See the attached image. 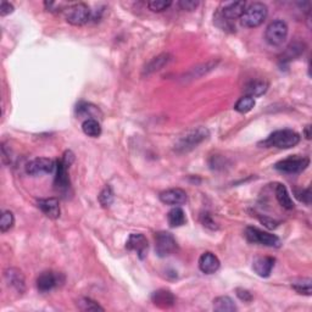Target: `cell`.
Returning <instances> with one entry per match:
<instances>
[{"instance_id":"obj_2","label":"cell","mask_w":312,"mask_h":312,"mask_svg":"<svg viewBox=\"0 0 312 312\" xmlns=\"http://www.w3.org/2000/svg\"><path fill=\"white\" fill-rule=\"evenodd\" d=\"M210 136L209 129L205 127H198L192 131H188L184 136H182L175 144V151L179 154L188 153L193 150L194 148L201 144L204 140H206Z\"/></svg>"},{"instance_id":"obj_13","label":"cell","mask_w":312,"mask_h":312,"mask_svg":"<svg viewBox=\"0 0 312 312\" xmlns=\"http://www.w3.org/2000/svg\"><path fill=\"white\" fill-rule=\"evenodd\" d=\"M5 279H7L8 284L13 286L16 291L20 294L24 293L26 290V280H25V275L18 268H8L5 271Z\"/></svg>"},{"instance_id":"obj_16","label":"cell","mask_w":312,"mask_h":312,"mask_svg":"<svg viewBox=\"0 0 312 312\" xmlns=\"http://www.w3.org/2000/svg\"><path fill=\"white\" fill-rule=\"evenodd\" d=\"M37 204L42 212L52 220H56V218L60 217V205H59V200L56 198L41 199Z\"/></svg>"},{"instance_id":"obj_24","label":"cell","mask_w":312,"mask_h":312,"mask_svg":"<svg viewBox=\"0 0 312 312\" xmlns=\"http://www.w3.org/2000/svg\"><path fill=\"white\" fill-rule=\"evenodd\" d=\"M213 308L218 312H234L237 306L229 296H218L213 300Z\"/></svg>"},{"instance_id":"obj_31","label":"cell","mask_w":312,"mask_h":312,"mask_svg":"<svg viewBox=\"0 0 312 312\" xmlns=\"http://www.w3.org/2000/svg\"><path fill=\"white\" fill-rule=\"evenodd\" d=\"M171 5H172L171 0H153V2L148 3L149 10L154 11V13H162V11L167 10Z\"/></svg>"},{"instance_id":"obj_21","label":"cell","mask_w":312,"mask_h":312,"mask_svg":"<svg viewBox=\"0 0 312 312\" xmlns=\"http://www.w3.org/2000/svg\"><path fill=\"white\" fill-rule=\"evenodd\" d=\"M275 198H277L278 202H279L280 206H283L286 210L294 209V202L293 199L289 195L288 189H286L285 185L283 184H277L275 185Z\"/></svg>"},{"instance_id":"obj_28","label":"cell","mask_w":312,"mask_h":312,"mask_svg":"<svg viewBox=\"0 0 312 312\" xmlns=\"http://www.w3.org/2000/svg\"><path fill=\"white\" fill-rule=\"evenodd\" d=\"M291 288L294 290H296L299 294H305L310 296L312 293V288H311V279H300L296 280V282L291 283Z\"/></svg>"},{"instance_id":"obj_35","label":"cell","mask_w":312,"mask_h":312,"mask_svg":"<svg viewBox=\"0 0 312 312\" xmlns=\"http://www.w3.org/2000/svg\"><path fill=\"white\" fill-rule=\"evenodd\" d=\"M178 5L182 10L193 11L199 7V2L198 0H181L178 3Z\"/></svg>"},{"instance_id":"obj_6","label":"cell","mask_w":312,"mask_h":312,"mask_svg":"<svg viewBox=\"0 0 312 312\" xmlns=\"http://www.w3.org/2000/svg\"><path fill=\"white\" fill-rule=\"evenodd\" d=\"M310 165V159L303 156H290L288 159L282 160L274 165V168L279 172L289 173V175H295V173L302 172Z\"/></svg>"},{"instance_id":"obj_37","label":"cell","mask_w":312,"mask_h":312,"mask_svg":"<svg viewBox=\"0 0 312 312\" xmlns=\"http://www.w3.org/2000/svg\"><path fill=\"white\" fill-rule=\"evenodd\" d=\"M44 5H46V8L48 9V11H52V13H56V11H60L64 7H66V4H65V3H61V4H59V3H53V2L44 3Z\"/></svg>"},{"instance_id":"obj_36","label":"cell","mask_w":312,"mask_h":312,"mask_svg":"<svg viewBox=\"0 0 312 312\" xmlns=\"http://www.w3.org/2000/svg\"><path fill=\"white\" fill-rule=\"evenodd\" d=\"M11 13H14L13 4H10V3L8 2H2V5H0V15L7 16Z\"/></svg>"},{"instance_id":"obj_42","label":"cell","mask_w":312,"mask_h":312,"mask_svg":"<svg viewBox=\"0 0 312 312\" xmlns=\"http://www.w3.org/2000/svg\"><path fill=\"white\" fill-rule=\"evenodd\" d=\"M310 128H311V126H306V129H305V134H306V138H307V139H310V138H311Z\"/></svg>"},{"instance_id":"obj_38","label":"cell","mask_w":312,"mask_h":312,"mask_svg":"<svg viewBox=\"0 0 312 312\" xmlns=\"http://www.w3.org/2000/svg\"><path fill=\"white\" fill-rule=\"evenodd\" d=\"M74 160H75L74 153H72L71 150H67V151H65V154H64L63 159H61V161L64 162L65 166L70 167V166L72 165V162H74Z\"/></svg>"},{"instance_id":"obj_34","label":"cell","mask_w":312,"mask_h":312,"mask_svg":"<svg viewBox=\"0 0 312 312\" xmlns=\"http://www.w3.org/2000/svg\"><path fill=\"white\" fill-rule=\"evenodd\" d=\"M295 195H296V198L299 199L301 202H305L306 205H310V202H311L310 188H306V189H302V190H296V192H295Z\"/></svg>"},{"instance_id":"obj_30","label":"cell","mask_w":312,"mask_h":312,"mask_svg":"<svg viewBox=\"0 0 312 312\" xmlns=\"http://www.w3.org/2000/svg\"><path fill=\"white\" fill-rule=\"evenodd\" d=\"M99 202L101 204V206L104 207H109L114 202V192H112L111 187L106 185L101 190V193L99 194Z\"/></svg>"},{"instance_id":"obj_11","label":"cell","mask_w":312,"mask_h":312,"mask_svg":"<svg viewBox=\"0 0 312 312\" xmlns=\"http://www.w3.org/2000/svg\"><path fill=\"white\" fill-rule=\"evenodd\" d=\"M126 249L131 250V251H136L139 258L143 260L148 254V239L143 234H140V233H132L128 237L127 241H126Z\"/></svg>"},{"instance_id":"obj_7","label":"cell","mask_w":312,"mask_h":312,"mask_svg":"<svg viewBox=\"0 0 312 312\" xmlns=\"http://www.w3.org/2000/svg\"><path fill=\"white\" fill-rule=\"evenodd\" d=\"M245 238L250 243L261 244V245L269 246V248H278L280 245V240L277 235L263 232L256 227H248L245 229Z\"/></svg>"},{"instance_id":"obj_3","label":"cell","mask_w":312,"mask_h":312,"mask_svg":"<svg viewBox=\"0 0 312 312\" xmlns=\"http://www.w3.org/2000/svg\"><path fill=\"white\" fill-rule=\"evenodd\" d=\"M268 14V9L263 3H254L246 8L241 15L240 22L244 27L255 28L263 24Z\"/></svg>"},{"instance_id":"obj_22","label":"cell","mask_w":312,"mask_h":312,"mask_svg":"<svg viewBox=\"0 0 312 312\" xmlns=\"http://www.w3.org/2000/svg\"><path fill=\"white\" fill-rule=\"evenodd\" d=\"M268 89V83L266 81H252L245 87V95L256 98L263 95Z\"/></svg>"},{"instance_id":"obj_41","label":"cell","mask_w":312,"mask_h":312,"mask_svg":"<svg viewBox=\"0 0 312 312\" xmlns=\"http://www.w3.org/2000/svg\"><path fill=\"white\" fill-rule=\"evenodd\" d=\"M260 221L262 222V223L265 224V226L268 229H273V228H275V227L278 226V222L277 221L272 220V218H268V217H261Z\"/></svg>"},{"instance_id":"obj_12","label":"cell","mask_w":312,"mask_h":312,"mask_svg":"<svg viewBox=\"0 0 312 312\" xmlns=\"http://www.w3.org/2000/svg\"><path fill=\"white\" fill-rule=\"evenodd\" d=\"M160 200H161L166 205H171V206H178V205H183L187 202V193L181 188H172V189H167L165 192L160 193Z\"/></svg>"},{"instance_id":"obj_5","label":"cell","mask_w":312,"mask_h":312,"mask_svg":"<svg viewBox=\"0 0 312 312\" xmlns=\"http://www.w3.org/2000/svg\"><path fill=\"white\" fill-rule=\"evenodd\" d=\"M288 37V26L282 20H275L266 28L265 39L272 47L282 46Z\"/></svg>"},{"instance_id":"obj_29","label":"cell","mask_w":312,"mask_h":312,"mask_svg":"<svg viewBox=\"0 0 312 312\" xmlns=\"http://www.w3.org/2000/svg\"><path fill=\"white\" fill-rule=\"evenodd\" d=\"M15 223V217H14V213L11 211H4L0 218V230L3 233L8 232L14 227Z\"/></svg>"},{"instance_id":"obj_8","label":"cell","mask_w":312,"mask_h":312,"mask_svg":"<svg viewBox=\"0 0 312 312\" xmlns=\"http://www.w3.org/2000/svg\"><path fill=\"white\" fill-rule=\"evenodd\" d=\"M177 250L175 237L168 232H159L155 234V251L157 256H170Z\"/></svg>"},{"instance_id":"obj_4","label":"cell","mask_w":312,"mask_h":312,"mask_svg":"<svg viewBox=\"0 0 312 312\" xmlns=\"http://www.w3.org/2000/svg\"><path fill=\"white\" fill-rule=\"evenodd\" d=\"M65 18L72 26H83L93 19V14L88 5L84 3H77L69 5V8L65 9Z\"/></svg>"},{"instance_id":"obj_1","label":"cell","mask_w":312,"mask_h":312,"mask_svg":"<svg viewBox=\"0 0 312 312\" xmlns=\"http://www.w3.org/2000/svg\"><path fill=\"white\" fill-rule=\"evenodd\" d=\"M300 136L291 129H279L272 134H269L260 145L265 148H278V149H289L299 144Z\"/></svg>"},{"instance_id":"obj_18","label":"cell","mask_w":312,"mask_h":312,"mask_svg":"<svg viewBox=\"0 0 312 312\" xmlns=\"http://www.w3.org/2000/svg\"><path fill=\"white\" fill-rule=\"evenodd\" d=\"M69 167L64 165L61 160L56 161V168H55V187L60 190H66L70 188V178H69Z\"/></svg>"},{"instance_id":"obj_33","label":"cell","mask_w":312,"mask_h":312,"mask_svg":"<svg viewBox=\"0 0 312 312\" xmlns=\"http://www.w3.org/2000/svg\"><path fill=\"white\" fill-rule=\"evenodd\" d=\"M302 52H303V49H302L301 44H296V43L291 44V46L288 47V49H286V52H285V55L288 56L285 60H291V59L299 56Z\"/></svg>"},{"instance_id":"obj_10","label":"cell","mask_w":312,"mask_h":312,"mask_svg":"<svg viewBox=\"0 0 312 312\" xmlns=\"http://www.w3.org/2000/svg\"><path fill=\"white\" fill-rule=\"evenodd\" d=\"M64 275L53 271H46L37 278V289L41 293H48L53 289L63 284Z\"/></svg>"},{"instance_id":"obj_9","label":"cell","mask_w":312,"mask_h":312,"mask_svg":"<svg viewBox=\"0 0 312 312\" xmlns=\"http://www.w3.org/2000/svg\"><path fill=\"white\" fill-rule=\"evenodd\" d=\"M56 162L48 157H36L26 165V172L30 176H42L54 172Z\"/></svg>"},{"instance_id":"obj_15","label":"cell","mask_w":312,"mask_h":312,"mask_svg":"<svg viewBox=\"0 0 312 312\" xmlns=\"http://www.w3.org/2000/svg\"><path fill=\"white\" fill-rule=\"evenodd\" d=\"M151 301L157 307L161 308H170L175 305L176 297L175 295L171 293L167 289H159L151 294Z\"/></svg>"},{"instance_id":"obj_17","label":"cell","mask_w":312,"mask_h":312,"mask_svg":"<svg viewBox=\"0 0 312 312\" xmlns=\"http://www.w3.org/2000/svg\"><path fill=\"white\" fill-rule=\"evenodd\" d=\"M274 258L271 256H263V257H256L252 262V269L256 272L257 275L262 278L269 277L272 269L274 266Z\"/></svg>"},{"instance_id":"obj_19","label":"cell","mask_w":312,"mask_h":312,"mask_svg":"<svg viewBox=\"0 0 312 312\" xmlns=\"http://www.w3.org/2000/svg\"><path fill=\"white\" fill-rule=\"evenodd\" d=\"M245 9H246L245 2L229 3V4H227L226 7H224V9L222 10V16H223V19H226L227 21H233V20L240 19Z\"/></svg>"},{"instance_id":"obj_26","label":"cell","mask_w":312,"mask_h":312,"mask_svg":"<svg viewBox=\"0 0 312 312\" xmlns=\"http://www.w3.org/2000/svg\"><path fill=\"white\" fill-rule=\"evenodd\" d=\"M255 106V99L248 95H244L240 99L237 101V104L234 105V110L240 112V114H248L249 111H251Z\"/></svg>"},{"instance_id":"obj_39","label":"cell","mask_w":312,"mask_h":312,"mask_svg":"<svg viewBox=\"0 0 312 312\" xmlns=\"http://www.w3.org/2000/svg\"><path fill=\"white\" fill-rule=\"evenodd\" d=\"M237 295L239 299L243 300V301H251V299H252L251 293L248 290H245V289H237Z\"/></svg>"},{"instance_id":"obj_23","label":"cell","mask_w":312,"mask_h":312,"mask_svg":"<svg viewBox=\"0 0 312 312\" xmlns=\"http://www.w3.org/2000/svg\"><path fill=\"white\" fill-rule=\"evenodd\" d=\"M167 221L171 227L176 228V227H181V226H183V224H185V222H187V217H185V213L183 210H182L181 207L176 206L167 213Z\"/></svg>"},{"instance_id":"obj_27","label":"cell","mask_w":312,"mask_h":312,"mask_svg":"<svg viewBox=\"0 0 312 312\" xmlns=\"http://www.w3.org/2000/svg\"><path fill=\"white\" fill-rule=\"evenodd\" d=\"M77 306L80 310L82 311H104V308L94 300L89 299V297H82L77 301Z\"/></svg>"},{"instance_id":"obj_40","label":"cell","mask_w":312,"mask_h":312,"mask_svg":"<svg viewBox=\"0 0 312 312\" xmlns=\"http://www.w3.org/2000/svg\"><path fill=\"white\" fill-rule=\"evenodd\" d=\"M201 221L205 227H209V228H211V229L217 228V227H216V223L212 221V218L210 217V215H207V213H205V215L201 216Z\"/></svg>"},{"instance_id":"obj_32","label":"cell","mask_w":312,"mask_h":312,"mask_svg":"<svg viewBox=\"0 0 312 312\" xmlns=\"http://www.w3.org/2000/svg\"><path fill=\"white\" fill-rule=\"evenodd\" d=\"M95 112H98L97 108L91 105V104L81 103L80 105H77V114H80V115H84V116L88 115L89 117H92L93 114H95Z\"/></svg>"},{"instance_id":"obj_20","label":"cell","mask_w":312,"mask_h":312,"mask_svg":"<svg viewBox=\"0 0 312 312\" xmlns=\"http://www.w3.org/2000/svg\"><path fill=\"white\" fill-rule=\"evenodd\" d=\"M171 60H172V56H171L170 54H161V55L156 56V58H154L153 60H151L150 63L145 66L144 75H151V74H154V72L160 71V70H161L164 66H166V65L170 63Z\"/></svg>"},{"instance_id":"obj_25","label":"cell","mask_w":312,"mask_h":312,"mask_svg":"<svg viewBox=\"0 0 312 312\" xmlns=\"http://www.w3.org/2000/svg\"><path fill=\"white\" fill-rule=\"evenodd\" d=\"M82 131L88 137L98 138L101 134V126L95 119H87L82 123Z\"/></svg>"},{"instance_id":"obj_14","label":"cell","mask_w":312,"mask_h":312,"mask_svg":"<svg viewBox=\"0 0 312 312\" xmlns=\"http://www.w3.org/2000/svg\"><path fill=\"white\" fill-rule=\"evenodd\" d=\"M220 260L212 252H204L200 258H199V268L205 274L216 273L218 271V268H220Z\"/></svg>"}]
</instances>
